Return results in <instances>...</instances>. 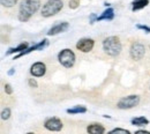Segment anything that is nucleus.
<instances>
[{"label": "nucleus", "mask_w": 150, "mask_h": 134, "mask_svg": "<svg viewBox=\"0 0 150 134\" xmlns=\"http://www.w3.org/2000/svg\"><path fill=\"white\" fill-rule=\"evenodd\" d=\"M45 72H46V66H45V64H43V62H35V64L31 66V68H30L31 75L35 77H43V75L45 74Z\"/></svg>", "instance_id": "obj_9"}, {"label": "nucleus", "mask_w": 150, "mask_h": 134, "mask_svg": "<svg viewBox=\"0 0 150 134\" xmlns=\"http://www.w3.org/2000/svg\"><path fill=\"white\" fill-rule=\"evenodd\" d=\"M0 2L4 7H13L14 5H16L18 0H0Z\"/></svg>", "instance_id": "obj_18"}, {"label": "nucleus", "mask_w": 150, "mask_h": 134, "mask_svg": "<svg viewBox=\"0 0 150 134\" xmlns=\"http://www.w3.org/2000/svg\"><path fill=\"white\" fill-rule=\"evenodd\" d=\"M114 18V11L113 8H108L106 11L103 12V14L97 18V21H102V20H112Z\"/></svg>", "instance_id": "obj_14"}, {"label": "nucleus", "mask_w": 150, "mask_h": 134, "mask_svg": "<svg viewBox=\"0 0 150 134\" xmlns=\"http://www.w3.org/2000/svg\"><path fill=\"white\" fill-rule=\"evenodd\" d=\"M132 124L135 125V126H144V125L149 124V120L144 117H137V118L132 119Z\"/></svg>", "instance_id": "obj_15"}, {"label": "nucleus", "mask_w": 150, "mask_h": 134, "mask_svg": "<svg viewBox=\"0 0 150 134\" xmlns=\"http://www.w3.org/2000/svg\"><path fill=\"white\" fill-rule=\"evenodd\" d=\"M97 18H98V16H96L95 14H91V15H90V23H94L95 20L97 21Z\"/></svg>", "instance_id": "obj_25"}, {"label": "nucleus", "mask_w": 150, "mask_h": 134, "mask_svg": "<svg viewBox=\"0 0 150 134\" xmlns=\"http://www.w3.org/2000/svg\"><path fill=\"white\" fill-rule=\"evenodd\" d=\"M136 28H137V29H141V30H144V31H147L148 34L150 33V28H149V27H147V26H143V24H137V26H136Z\"/></svg>", "instance_id": "obj_22"}, {"label": "nucleus", "mask_w": 150, "mask_h": 134, "mask_svg": "<svg viewBox=\"0 0 150 134\" xmlns=\"http://www.w3.org/2000/svg\"><path fill=\"white\" fill-rule=\"evenodd\" d=\"M27 49H28V43H21L19 46L9 49V50L7 51V55H12V53H14V52H22V51H24V50H27Z\"/></svg>", "instance_id": "obj_16"}, {"label": "nucleus", "mask_w": 150, "mask_h": 134, "mask_svg": "<svg viewBox=\"0 0 150 134\" xmlns=\"http://www.w3.org/2000/svg\"><path fill=\"white\" fill-rule=\"evenodd\" d=\"M136 133L139 134V133H144V134H149V132H148V131H137V132H136Z\"/></svg>", "instance_id": "obj_27"}, {"label": "nucleus", "mask_w": 150, "mask_h": 134, "mask_svg": "<svg viewBox=\"0 0 150 134\" xmlns=\"http://www.w3.org/2000/svg\"><path fill=\"white\" fill-rule=\"evenodd\" d=\"M94 44H95L94 39L82 38L77 42L76 48H77V50H80V51H82V52H84V53H86V52H89V51H91V50H93Z\"/></svg>", "instance_id": "obj_8"}, {"label": "nucleus", "mask_w": 150, "mask_h": 134, "mask_svg": "<svg viewBox=\"0 0 150 134\" xmlns=\"http://www.w3.org/2000/svg\"><path fill=\"white\" fill-rule=\"evenodd\" d=\"M149 4V0H134L132 4V9L133 11H139L141 8H144Z\"/></svg>", "instance_id": "obj_13"}, {"label": "nucleus", "mask_w": 150, "mask_h": 134, "mask_svg": "<svg viewBox=\"0 0 150 134\" xmlns=\"http://www.w3.org/2000/svg\"><path fill=\"white\" fill-rule=\"evenodd\" d=\"M146 49L144 45H142L141 43H134L131 48V57L134 60H140L144 56Z\"/></svg>", "instance_id": "obj_7"}, {"label": "nucleus", "mask_w": 150, "mask_h": 134, "mask_svg": "<svg viewBox=\"0 0 150 134\" xmlns=\"http://www.w3.org/2000/svg\"><path fill=\"white\" fill-rule=\"evenodd\" d=\"M79 5H80V0H71L69 1V7L73 8V9H75Z\"/></svg>", "instance_id": "obj_21"}, {"label": "nucleus", "mask_w": 150, "mask_h": 134, "mask_svg": "<svg viewBox=\"0 0 150 134\" xmlns=\"http://www.w3.org/2000/svg\"><path fill=\"white\" fill-rule=\"evenodd\" d=\"M5 91H6V93H7L8 95H11V94L13 93L12 86H11V84H8V83H7V84H5Z\"/></svg>", "instance_id": "obj_23"}, {"label": "nucleus", "mask_w": 150, "mask_h": 134, "mask_svg": "<svg viewBox=\"0 0 150 134\" xmlns=\"http://www.w3.org/2000/svg\"><path fill=\"white\" fill-rule=\"evenodd\" d=\"M40 7L39 0H23L20 5L19 19L22 22H25L31 18L34 13H36Z\"/></svg>", "instance_id": "obj_1"}, {"label": "nucleus", "mask_w": 150, "mask_h": 134, "mask_svg": "<svg viewBox=\"0 0 150 134\" xmlns=\"http://www.w3.org/2000/svg\"><path fill=\"white\" fill-rule=\"evenodd\" d=\"M68 23L67 22H61V23H58L54 27H52L49 31H47V35L49 36H53V35H57V34H60V33H64L68 29Z\"/></svg>", "instance_id": "obj_11"}, {"label": "nucleus", "mask_w": 150, "mask_h": 134, "mask_svg": "<svg viewBox=\"0 0 150 134\" xmlns=\"http://www.w3.org/2000/svg\"><path fill=\"white\" fill-rule=\"evenodd\" d=\"M46 45H47V39H43V40H42V42H39L38 44H35V45H33L31 48H28L27 50H24V51L20 52V55H18L15 58L22 57V56L28 55V53H30V52H33V51H36V50H42V49H44Z\"/></svg>", "instance_id": "obj_10"}, {"label": "nucleus", "mask_w": 150, "mask_h": 134, "mask_svg": "<svg viewBox=\"0 0 150 134\" xmlns=\"http://www.w3.org/2000/svg\"><path fill=\"white\" fill-rule=\"evenodd\" d=\"M103 49L106 55L111 57H117L121 52V43L118 37L115 36H110L104 39L103 42Z\"/></svg>", "instance_id": "obj_2"}, {"label": "nucleus", "mask_w": 150, "mask_h": 134, "mask_svg": "<svg viewBox=\"0 0 150 134\" xmlns=\"http://www.w3.org/2000/svg\"><path fill=\"white\" fill-rule=\"evenodd\" d=\"M87 131L91 134H103L105 132V128L100 124H93V125L88 126Z\"/></svg>", "instance_id": "obj_12"}, {"label": "nucleus", "mask_w": 150, "mask_h": 134, "mask_svg": "<svg viewBox=\"0 0 150 134\" xmlns=\"http://www.w3.org/2000/svg\"><path fill=\"white\" fill-rule=\"evenodd\" d=\"M44 126L46 130L49 131H52V132H57V131H60L62 128V123L59 118L56 117H52V118H47L44 123Z\"/></svg>", "instance_id": "obj_6"}, {"label": "nucleus", "mask_w": 150, "mask_h": 134, "mask_svg": "<svg viewBox=\"0 0 150 134\" xmlns=\"http://www.w3.org/2000/svg\"><path fill=\"white\" fill-rule=\"evenodd\" d=\"M14 72H15V69H14V68H12V69L8 72V75H13V74H14Z\"/></svg>", "instance_id": "obj_26"}, {"label": "nucleus", "mask_w": 150, "mask_h": 134, "mask_svg": "<svg viewBox=\"0 0 150 134\" xmlns=\"http://www.w3.org/2000/svg\"><path fill=\"white\" fill-rule=\"evenodd\" d=\"M62 1L61 0H49L44 6H43V9H42V15L44 18H50V16H53L58 14L61 9H62Z\"/></svg>", "instance_id": "obj_3"}, {"label": "nucleus", "mask_w": 150, "mask_h": 134, "mask_svg": "<svg viewBox=\"0 0 150 134\" xmlns=\"http://www.w3.org/2000/svg\"><path fill=\"white\" fill-rule=\"evenodd\" d=\"M29 86H30V87H34V88H37V82H36L34 79H30V80H29Z\"/></svg>", "instance_id": "obj_24"}, {"label": "nucleus", "mask_w": 150, "mask_h": 134, "mask_svg": "<svg viewBox=\"0 0 150 134\" xmlns=\"http://www.w3.org/2000/svg\"><path fill=\"white\" fill-rule=\"evenodd\" d=\"M139 102H140V97H139V96L131 95V96H127V97L121 98V99L118 102L117 106H118L119 109H121V110L132 109V108L136 106V105L139 104Z\"/></svg>", "instance_id": "obj_5"}, {"label": "nucleus", "mask_w": 150, "mask_h": 134, "mask_svg": "<svg viewBox=\"0 0 150 134\" xmlns=\"http://www.w3.org/2000/svg\"><path fill=\"white\" fill-rule=\"evenodd\" d=\"M58 59H59V62H60L64 67L71 68L75 62V55L72 50L65 49V50H62V51L59 53Z\"/></svg>", "instance_id": "obj_4"}, {"label": "nucleus", "mask_w": 150, "mask_h": 134, "mask_svg": "<svg viewBox=\"0 0 150 134\" xmlns=\"http://www.w3.org/2000/svg\"><path fill=\"white\" fill-rule=\"evenodd\" d=\"M9 117H11V109H8V108L4 109V111L1 112V119L2 120H7Z\"/></svg>", "instance_id": "obj_19"}, {"label": "nucleus", "mask_w": 150, "mask_h": 134, "mask_svg": "<svg viewBox=\"0 0 150 134\" xmlns=\"http://www.w3.org/2000/svg\"><path fill=\"white\" fill-rule=\"evenodd\" d=\"M114 133H122V134H129V131H127V130H121V128H114L112 130L110 134H114Z\"/></svg>", "instance_id": "obj_20"}, {"label": "nucleus", "mask_w": 150, "mask_h": 134, "mask_svg": "<svg viewBox=\"0 0 150 134\" xmlns=\"http://www.w3.org/2000/svg\"><path fill=\"white\" fill-rule=\"evenodd\" d=\"M87 112V109L82 105H77V106H74L72 109H68L67 110V113H71V115H75V113H84Z\"/></svg>", "instance_id": "obj_17"}]
</instances>
